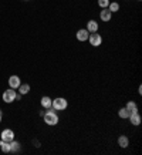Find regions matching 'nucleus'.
Instances as JSON below:
<instances>
[{
  "label": "nucleus",
  "mask_w": 142,
  "mask_h": 155,
  "mask_svg": "<svg viewBox=\"0 0 142 155\" xmlns=\"http://www.w3.org/2000/svg\"><path fill=\"white\" fill-rule=\"evenodd\" d=\"M48 111L47 113H44V122L47 124V125H57L58 124V115L56 114V110L53 107L47 108Z\"/></svg>",
  "instance_id": "nucleus-1"
},
{
  "label": "nucleus",
  "mask_w": 142,
  "mask_h": 155,
  "mask_svg": "<svg viewBox=\"0 0 142 155\" xmlns=\"http://www.w3.org/2000/svg\"><path fill=\"white\" fill-rule=\"evenodd\" d=\"M51 107L54 108L56 111H63V110H66V108L68 107V103H67L66 98H61V97H58V98L53 100Z\"/></svg>",
  "instance_id": "nucleus-2"
},
{
  "label": "nucleus",
  "mask_w": 142,
  "mask_h": 155,
  "mask_svg": "<svg viewBox=\"0 0 142 155\" xmlns=\"http://www.w3.org/2000/svg\"><path fill=\"white\" fill-rule=\"evenodd\" d=\"M16 94H17V93H16L13 88L6 90L5 93H3V101H5V103H7V104L13 103L14 100H16Z\"/></svg>",
  "instance_id": "nucleus-3"
},
{
  "label": "nucleus",
  "mask_w": 142,
  "mask_h": 155,
  "mask_svg": "<svg viewBox=\"0 0 142 155\" xmlns=\"http://www.w3.org/2000/svg\"><path fill=\"white\" fill-rule=\"evenodd\" d=\"M88 40H90V44L91 46H94V47H98V46H101V43H102V37H101L98 33L90 34Z\"/></svg>",
  "instance_id": "nucleus-4"
},
{
  "label": "nucleus",
  "mask_w": 142,
  "mask_h": 155,
  "mask_svg": "<svg viewBox=\"0 0 142 155\" xmlns=\"http://www.w3.org/2000/svg\"><path fill=\"white\" fill-rule=\"evenodd\" d=\"M0 137H2V140H3V141L11 142L14 140V132L11 131V130H3L2 134H0Z\"/></svg>",
  "instance_id": "nucleus-5"
},
{
  "label": "nucleus",
  "mask_w": 142,
  "mask_h": 155,
  "mask_svg": "<svg viewBox=\"0 0 142 155\" xmlns=\"http://www.w3.org/2000/svg\"><path fill=\"white\" fill-rule=\"evenodd\" d=\"M90 37V34H88V30L87 28H81L77 31V40L78 41H87Z\"/></svg>",
  "instance_id": "nucleus-6"
},
{
  "label": "nucleus",
  "mask_w": 142,
  "mask_h": 155,
  "mask_svg": "<svg viewBox=\"0 0 142 155\" xmlns=\"http://www.w3.org/2000/svg\"><path fill=\"white\" fill-rule=\"evenodd\" d=\"M20 84H21V83H20V78L17 77V75H11V77L9 78V85H10V88H13V90L19 88Z\"/></svg>",
  "instance_id": "nucleus-7"
},
{
  "label": "nucleus",
  "mask_w": 142,
  "mask_h": 155,
  "mask_svg": "<svg viewBox=\"0 0 142 155\" xmlns=\"http://www.w3.org/2000/svg\"><path fill=\"white\" fill-rule=\"evenodd\" d=\"M129 121H131V124L132 125H135V127H138L139 124H141V115L138 113H132V114H129Z\"/></svg>",
  "instance_id": "nucleus-8"
},
{
  "label": "nucleus",
  "mask_w": 142,
  "mask_h": 155,
  "mask_svg": "<svg viewBox=\"0 0 142 155\" xmlns=\"http://www.w3.org/2000/svg\"><path fill=\"white\" fill-rule=\"evenodd\" d=\"M87 30H88V33H97L98 31V23L95 20H90L87 23Z\"/></svg>",
  "instance_id": "nucleus-9"
},
{
  "label": "nucleus",
  "mask_w": 142,
  "mask_h": 155,
  "mask_svg": "<svg viewBox=\"0 0 142 155\" xmlns=\"http://www.w3.org/2000/svg\"><path fill=\"white\" fill-rule=\"evenodd\" d=\"M99 17H101L102 21H109L111 17H112V13H111L108 9H102V12L99 13Z\"/></svg>",
  "instance_id": "nucleus-10"
},
{
  "label": "nucleus",
  "mask_w": 142,
  "mask_h": 155,
  "mask_svg": "<svg viewBox=\"0 0 142 155\" xmlns=\"http://www.w3.org/2000/svg\"><path fill=\"white\" fill-rule=\"evenodd\" d=\"M128 144H129V140H128V137H125V135L118 137V145L121 147V148H127Z\"/></svg>",
  "instance_id": "nucleus-11"
},
{
  "label": "nucleus",
  "mask_w": 142,
  "mask_h": 155,
  "mask_svg": "<svg viewBox=\"0 0 142 155\" xmlns=\"http://www.w3.org/2000/svg\"><path fill=\"white\" fill-rule=\"evenodd\" d=\"M129 111V113L132 114V113H138V107H137V104L134 103V101H128L127 103V107H125Z\"/></svg>",
  "instance_id": "nucleus-12"
},
{
  "label": "nucleus",
  "mask_w": 142,
  "mask_h": 155,
  "mask_svg": "<svg viewBox=\"0 0 142 155\" xmlns=\"http://www.w3.org/2000/svg\"><path fill=\"white\" fill-rule=\"evenodd\" d=\"M20 142H17V141H11L10 142V152H20Z\"/></svg>",
  "instance_id": "nucleus-13"
},
{
  "label": "nucleus",
  "mask_w": 142,
  "mask_h": 155,
  "mask_svg": "<svg viewBox=\"0 0 142 155\" xmlns=\"http://www.w3.org/2000/svg\"><path fill=\"white\" fill-rule=\"evenodd\" d=\"M51 103H53V100L50 97H43L41 98V105L44 108H50L51 107Z\"/></svg>",
  "instance_id": "nucleus-14"
},
{
  "label": "nucleus",
  "mask_w": 142,
  "mask_h": 155,
  "mask_svg": "<svg viewBox=\"0 0 142 155\" xmlns=\"http://www.w3.org/2000/svg\"><path fill=\"white\" fill-rule=\"evenodd\" d=\"M0 150L3 151V152H10V142L7 141H0Z\"/></svg>",
  "instance_id": "nucleus-15"
},
{
  "label": "nucleus",
  "mask_w": 142,
  "mask_h": 155,
  "mask_svg": "<svg viewBox=\"0 0 142 155\" xmlns=\"http://www.w3.org/2000/svg\"><path fill=\"white\" fill-rule=\"evenodd\" d=\"M19 91H20V94H21V95L27 94L28 91H30V85H28V84H20L19 85Z\"/></svg>",
  "instance_id": "nucleus-16"
},
{
  "label": "nucleus",
  "mask_w": 142,
  "mask_h": 155,
  "mask_svg": "<svg viewBox=\"0 0 142 155\" xmlns=\"http://www.w3.org/2000/svg\"><path fill=\"white\" fill-rule=\"evenodd\" d=\"M129 111H128L127 108H121V110H119L118 111V115H119V118H122V120H125V118H128L129 117Z\"/></svg>",
  "instance_id": "nucleus-17"
},
{
  "label": "nucleus",
  "mask_w": 142,
  "mask_h": 155,
  "mask_svg": "<svg viewBox=\"0 0 142 155\" xmlns=\"http://www.w3.org/2000/svg\"><path fill=\"white\" fill-rule=\"evenodd\" d=\"M108 10L111 12V13H115V12H118V10H119V5H118V3H115V2H114V3H109V5H108Z\"/></svg>",
  "instance_id": "nucleus-18"
},
{
  "label": "nucleus",
  "mask_w": 142,
  "mask_h": 155,
  "mask_svg": "<svg viewBox=\"0 0 142 155\" xmlns=\"http://www.w3.org/2000/svg\"><path fill=\"white\" fill-rule=\"evenodd\" d=\"M109 3H111L109 0H98V6L101 7V9H107Z\"/></svg>",
  "instance_id": "nucleus-19"
},
{
  "label": "nucleus",
  "mask_w": 142,
  "mask_h": 155,
  "mask_svg": "<svg viewBox=\"0 0 142 155\" xmlns=\"http://www.w3.org/2000/svg\"><path fill=\"white\" fill-rule=\"evenodd\" d=\"M0 121H2V110H0Z\"/></svg>",
  "instance_id": "nucleus-20"
}]
</instances>
